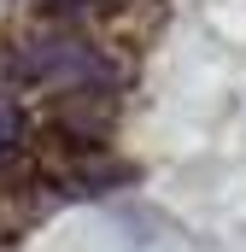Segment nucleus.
<instances>
[{"instance_id": "nucleus-1", "label": "nucleus", "mask_w": 246, "mask_h": 252, "mask_svg": "<svg viewBox=\"0 0 246 252\" xmlns=\"http://www.w3.org/2000/svg\"><path fill=\"white\" fill-rule=\"evenodd\" d=\"M12 76H24L35 88H53V94H100V82L112 70L88 41L53 35V41H24V53L12 59Z\"/></svg>"}, {"instance_id": "nucleus-2", "label": "nucleus", "mask_w": 246, "mask_h": 252, "mask_svg": "<svg viewBox=\"0 0 246 252\" xmlns=\"http://www.w3.org/2000/svg\"><path fill=\"white\" fill-rule=\"evenodd\" d=\"M18 141V112H12V100H0V153Z\"/></svg>"}, {"instance_id": "nucleus-3", "label": "nucleus", "mask_w": 246, "mask_h": 252, "mask_svg": "<svg viewBox=\"0 0 246 252\" xmlns=\"http://www.w3.org/2000/svg\"><path fill=\"white\" fill-rule=\"evenodd\" d=\"M53 6H64V12H76V6H118V0H53Z\"/></svg>"}]
</instances>
